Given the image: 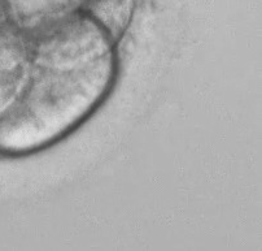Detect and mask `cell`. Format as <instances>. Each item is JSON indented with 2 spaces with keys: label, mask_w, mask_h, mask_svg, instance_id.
<instances>
[{
  "label": "cell",
  "mask_w": 262,
  "mask_h": 251,
  "mask_svg": "<svg viewBox=\"0 0 262 251\" xmlns=\"http://www.w3.org/2000/svg\"><path fill=\"white\" fill-rule=\"evenodd\" d=\"M21 55L23 30L12 18L6 0H0V63H18Z\"/></svg>",
  "instance_id": "obj_1"
}]
</instances>
